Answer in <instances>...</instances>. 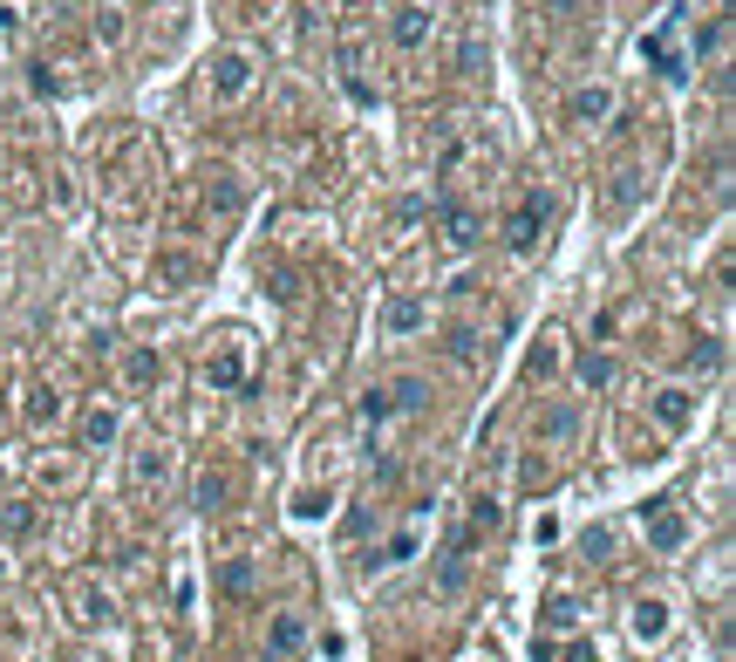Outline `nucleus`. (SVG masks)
<instances>
[{
  "label": "nucleus",
  "instance_id": "20",
  "mask_svg": "<svg viewBox=\"0 0 736 662\" xmlns=\"http://www.w3.org/2000/svg\"><path fill=\"white\" fill-rule=\"evenodd\" d=\"M559 369V335H539V348H532V362H525V376L539 382V376H553Z\"/></svg>",
  "mask_w": 736,
  "mask_h": 662
},
{
  "label": "nucleus",
  "instance_id": "1",
  "mask_svg": "<svg viewBox=\"0 0 736 662\" xmlns=\"http://www.w3.org/2000/svg\"><path fill=\"white\" fill-rule=\"evenodd\" d=\"M546 219H553V199H546V191H525V199L512 206V219H505V246L532 253V246H539V232H546Z\"/></svg>",
  "mask_w": 736,
  "mask_h": 662
},
{
  "label": "nucleus",
  "instance_id": "4",
  "mask_svg": "<svg viewBox=\"0 0 736 662\" xmlns=\"http://www.w3.org/2000/svg\"><path fill=\"white\" fill-rule=\"evenodd\" d=\"M628 629H634V642H641V649L669 642V629H675V608H669V595H641V601H634V621H628Z\"/></svg>",
  "mask_w": 736,
  "mask_h": 662
},
{
  "label": "nucleus",
  "instance_id": "5",
  "mask_svg": "<svg viewBox=\"0 0 736 662\" xmlns=\"http://www.w3.org/2000/svg\"><path fill=\"white\" fill-rule=\"evenodd\" d=\"M245 90H253V55H239V49L212 55V96H219V103H239Z\"/></svg>",
  "mask_w": 736,
  "mask_h": 662
},
{
  "label": "nucleus",
  "instance_id": "8",
  "mask_svg": "<svg viewBox=\"0 0 736 662\" xmlns=\"http://www.w3.org/2000/svg\"><path fill=\"white\" fill-rule=\"evenodd\" d=\"M69 608H75L82 629H96V621H109V614H116L109 588H96V580H69Z\"/></svg>",
  "mask_w": 736,
  "mask_h": 662
},
{
  "label": "nucleus",
  "instance_id": "11",
  "mask_svg": "<svg viewBox=\"0 0 736 662\" xmlns=\"http://www.w3.org/2000/svg\"><path fill=\"white\" fill-rule=\"evenodd\" d=\"M239 376H245V356H239V341H225L212 362H204V382L212 389H239Z\"/></svg>",
  "mask_w": 736,
  "mask_h": 662
},
{
  "label": "nucleus",
  "instance_id": "21",
  "mask_svg": "<svg viewBox=\"0 0 736 662\" xmlns=\"http://www.w3.org/2000/svg\"><path fill=\"white\" fill-rule=\"evenodd\" d=\"M607 199H613V212H628L634 199H641V171L628 165V171H613V191H607Z\"/></svg>",
  "mask_w": 736,
  "mask_h": 662
},
{
  "label": "nucleus",
  "instance_id": "23",
  "mask_svg": "<svg viewBox=\"0 0 736 662\" xmlns=\"http://www.w3.org/2000/svg\"><path fill=\"white\" fill-rule=\"evenodd\" d=\"M450 356H458V362H477V356H484L477 328H450Z\"/></svg>",
  "mask_w": 736,
  "mask_h": 662
},
{
  "label": "nucleus",
  "instance_id": "15",
  "mask_svg": "<svg viewBox=\"0 0 736 662\" xmlns=\"http://www.w3.org/2000/svg\"><path fill=\"white\" fill-rule=\"evenodd\" d=\"M55 417H62V397H55V389H49V382H41V389H34V397H28V431H49V423H55Z\"/></svg>",
  "mask_w": 736,
  "mask_h": 662
},
{
  "label": "nucleus",
  "instance_id": "17",
  "mask_svg": "<svg viewBox=\"0 0 736 662\" xmlns=\"http://www.w3.org/2000/svg\"><path fill=\"white\" fill-rule=\"evenodd\" d=\"M157 281H164V287L198 281V260H191V253H157Z\"/></svg>",
  "mask_w": 736,
  "mask_h": 662
},
{
  "label": "nucleus",
  "instance_id": "27",
  "mask_svg": "<svg viewBox=\"0 0 736 662\" xmlns=\"http://www.w3.org/2000/svg\"><path fill=\"white\" fill-rule=\"evenodd\" d=\"M723 362V341H695L688 348V369H716Z\"/></svg>",
  "mask_w": 736,
  "mask_h": 662
},
{
  "label": "nucleus",
  "instance_id": "10",
  "mask_svg": "<svg viewBox=\"0 0 736 662\" xmlns=\"http://www.w3.org/2000/svg\"><path fill=\"white\" fill-rule=\"evenodd\" d=\"M164 472H171V451H164V444H144V451L130 458V485H137V492H157Z\"/></svg>",
  "mask_w": 736,
  "mask_h": 662
},
{
  "label": "nucleus",
  "instance_id": "14",
  "mask_svg": "<svg viewBox=\"0 0 736 662\" xmlns=\"http://www.w3.org/2000/svg\"><path fill=\"white\" fill-rule=\"evenodd\" d=\"M572 431H580V410H572V403H553V410L539 417V444H566Z\"/></svg>",
  "mask_w": 736,
  "mask_h": 662
},
{
  "label": "nucleus",
  "instance_id": "18",
  "mask_svg": "<svg viewBox=\"0 0 736 662\" xmlns=\"http://www.w3.org/2000/svg\"><path fill=\"white\" fill-rule=\"evenodd\" d=\"M225 498H232V479H225V472H204V479H198V505H204V513H225Z\"/></svg>",
  "mask_w": 736,
  "mask_h": 662
},
{
  "label": "nucleus",
  "instance_id": "6",
  "mask_svg": "<svg viewBox=\"0 0 736 662\" xmlns=\"http://www.w3.org/2000/svg\"><path fill=\"white\" fill-rule=\"evenodd\" d=\"M417 328H430V301L423 294H389L382 301V335H417Z\"/></svg>",
  "mask_w": 736,
  "mask_h": 662
},
{
  "label": "nucleus",
  "instance_id": "28",
  "mask_svg": "<svg viewBox=\"0 0 736 662\" xmlns=\"http://www.w3.org/2000/svg\"><path fill=\"white\" fill-rule=\"evenodd\" d=\"M327 505H335V492L320 485V492H301V505H294V513H301V519H314V513H327Z\"/></svg>",
  "mask_w": 736,
  "mask_h": 662
},
{
  "label": "nucleus",
  "instance_id": "31",
  "mask_svg": "<svg viewBox=\"0 0 736 662\" xmlns=\"http://www.w3.org/2000/svg\"><path fill=\"white\" fill-rule=\"evenodd\" d=\"M0 574H8V554H0Z\"/></svg>",
  "mask_w": 736,
  "mask_h": 662
},
{
  "label": "nucleus",
  "instance_id": "26",
  "mask_svg": "<svg viewBox=\"0 0 736 662\" xmlns=\"http://www.w3.org/2000/svg\"><path fill=\"white\" fill-rule=\"evenodd\" d=\"M607 376H613V362H607V356H580V382H587V389H600Z\"/></svg>",
  "mask_w": 736,
  "mask_h": 662
},
{
  "label": "nucleus",
  "instance_id": "29",
  "mask_svg": "<svg viewBox=\"0 0 736 662\" xmlns=\"http://www.w3.org/2000/svg\"><path fill=\"white\" fill-rule=\"evenodd\" d=\"M96 34H103V42H123V14L103 8V14H96Z\"/></svg>",
  "mask_w": 736,
  "mask_h": 662
},
{
  "label": "nucleus",
  "instance_id": "24",
  "mask_svg": "<svg viewBox=\"0 0 736 662\" xmlns=\"http://www.w3.org/2000/svg\"><path fill=\"white\" fill-rule=\"evenodd\" d=\"M157 376H164L157 348H137V356H130V382H157Z\"/></svg>",
  "mask_w": 736,
  "mask_h": 662
},
{
  "label": "nucleus",
  "instance_id": "7",
  "mask_svg": "<svg viewBox=\"0 0 736 662\" xmlns=\"http://www.w3.org/2000/svg\"><path fill=\"white\" fill-rule=\"evenodd\" d=\"M307 649V614H273V629H266V662H294Z\"/></svg>",
  "mask_w": 736,
  "mask_h": 662
},
{
  "label": "nucleus",
  "instance_id": "12",
  "mask_svg": "<svg viewBox=\"0 0 736 662\" xmlns=\"http://www.w3.org/2000/svg\"><path fill=\"white\" fill-rule=\"evenodd\" d=\"M389 34H396V49H423L430 42V8H402Z\"/></svg>",
  "mask_w": 736,
  "mask_h": 662
},
{
  "label": "nucleus",
  "instance_id": "22",
  "mask_svg": "<svg viewBox=\"0 0 736 662\" xmlns=\"http://www.w3.org/2000/svg\"><path fill=\"white\" fill-rule=\"evenodd\" d=\"M423 403H430V389H423L417 376H402V382L389 389V410H423Z\"/></svg>",
  "mask_w": 736,
  "mask_h": 662
},
{
  "label": "nucleus",
  "instance_id": "9",
  "mask_svg": "<svg viewBox=\"0 0 736 662\" xmlns=\"http://www.w3.org/2000/svg\"><path fill=\"white\" fill-rule=\"evenodd\" d=\"M566 116H572V124H607V116H613V90L607 83H580L566 96Z\"/></svg>",
  "mask_w": 736,
  "mask_h": 662
},
{
  "label": "nucleus",
  "instance_id": "13",
  "mask_svg": "<svg viewBox=\"0 0 736 662\" xmlns=\"http://www.w3.org/2000/svg\"><path fill=\"white\" fill-rule=\"evenodd\" d=\"M103 444H116V410L109 403H96L82 417V451H103Z\"/></svg>",
  "mask_w": 736,
  "mask_h": 662
},
{
  "label": "nucleus",
  "instance_id": "3",
  "mask_svg": "<svg viewBox=\"0 0 736 662\" xmlns=\"http://www.w3.org/2000/svg\"><path fill=\"white\" fill-rule=\"evenodd\" d=\"M648 417L662 423L669 438H682L688 423H695V389H688V382H662V389H654V397H648Z\"/></svg>",
  "mask_w": 736,
  "mask_h": 662
},
{
  "label": "nucleus",
  "instance_id": "25",
  "mask_svg": "<svg viewBox=\"0 0 736 662\" xmlns=\"http://www.w3.org/2000/svg\"><path fill=\"white\" fill-rule=\"evenodd\" d=\"M219 588H225V595H245V588H253V567H245V560H232V567L219 574Z\"/></svg>",
  "mask_w": 736,
  "mask_h": 662
},
{
  "label": "nucleus",
  "instance_id": "16",
  "mask_svg": "<svg viewBox=\"0 0 736 662\" xmlns=\"http://www.w3.org/2000/svg\"><path fill=\"white\" fill-rule=\"evenodd\" d=\"M443 240L458 246V253H464V246H477V219H471L464 206H450V212H443Z\"/></svg>",
  "mask_w": 736,
  "mask_h": 662
},
{
  "label": "nucleus",
  "instance_id": "30",
  "mask_svg": "<svg viewBox=\"0 0 736 662\" xmlns=\"http://www.w3.org/2000/svg\"><path fill=\"white\" fill-rule=\"evenodd\" d=\"M212 199H219V206H225V212H232V206H239V185H232V171H219V185H212Z\"/></svg>",
  "mask_w": 736,
  "mask_h": 662
},
{
  "label": "nucleus",
  "instance_id": "2",
  "mask_svg": "<svg viewBox=\"0 0 736 662\" xmlns=\"http://www.w3.org/2000/svg\"><path fill=\"white\" fill-rule=\"evenodd\" d=\"M641 533H648L654 554H682L688 547V513H675V498H654L641 513Z\"/></svg>",
  "mask_w": 736,
  "mask_h": 662
},
{
  "label": "nucleus",
  "instance_id": "19",
  "mask_svg": "<svg viewBox=\"0 0 736 662\" xmlns=\"http://www.w3.org/2000/svg\"><path fill=\"white\" fill-rule=\"evenodd\" d=\"M0 533H34V505H21V498H0Z\"/></svg>",
  "mask_w": 736,
  "mask_h": 662
}]
</instances>
